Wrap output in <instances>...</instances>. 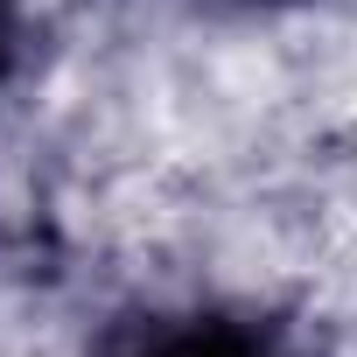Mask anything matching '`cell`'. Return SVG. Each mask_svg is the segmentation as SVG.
Returning a JSON list of instances; mask_svg holds the SVG:
<instances>
[{
  "label": "cell",
  "instance_id": "obj_1",
  "mask_svg": "<svg viewBox=\"0 0 357 357\" xmlns=\"http://www.w3.org/2000/svg\"><path fill=\"white\" fill-rule=\"evenodd\" d=\"M218 315H126L91 357H211Z\"/></svg>",
  "mask_w": 357,
  "mask_h": 357
},
{
  "label": "cell",
  "instance_id": "obj_2",
  "mask_svg": "<svg viewBox=\"0 0 357 357\" xmlns=\"http://www.w3.org/2000/svg\"><path fill=\"white\" fill-rule=\"evenodd\" d=\"M211 357H301V350H287L266 322H245V315H218V350Z\"/></svg>",
  "mask_w": 357,
  "mask_h": 357
},
{
  "label": "cell",
  "instance_id": "obj_3",
  "mask_svg": "<svg viewBox=\"0 0 357 357\" xmlns=\"http://www.w3.org/2000/svg\"><path fill=\"white\" fill-rule=\"evenodd\" d=\"M29 56V0H0V84Z\"/></svg>",
  "mask_w": 357,
  "mask_h": 357
},
{
  "label": "cell",
  "instance_id": "obj_4",
  "mask_svg": "<svg viewBox=\"0 0 357 357\" xmlns=\"http://www.w3.org/2000/svg\"><path fill=\"white\" fill-rule=\"evenodd\" d=\"M245 8H294V0H245Z\"/></svg>",
  "mask_w": 357,
  "mask_h": 357
}]
</instances>
